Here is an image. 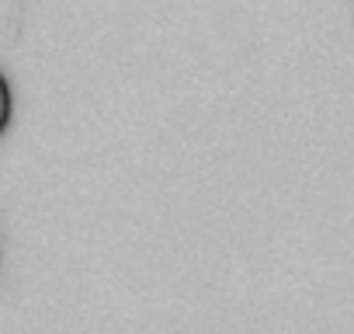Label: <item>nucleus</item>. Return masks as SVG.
Returning <instances> with one entry per match:
<instances>
[{
    "label": "nucleus",
    "mask_w": 354,
    "mask_h": 334,
    "mask_svg": "<svg viewBox=\"0 0 354 334\" xmlns=\"http://www.w3.org/2000/svg\"><path fill=\"white\" fill-rule=\"evenodd\" d=\"M11 108H15V98H11V84H8V77L0 73V132L8 129V122H11Z\"/></svg>",
    "instance_id": "1"
}]
</instances>
